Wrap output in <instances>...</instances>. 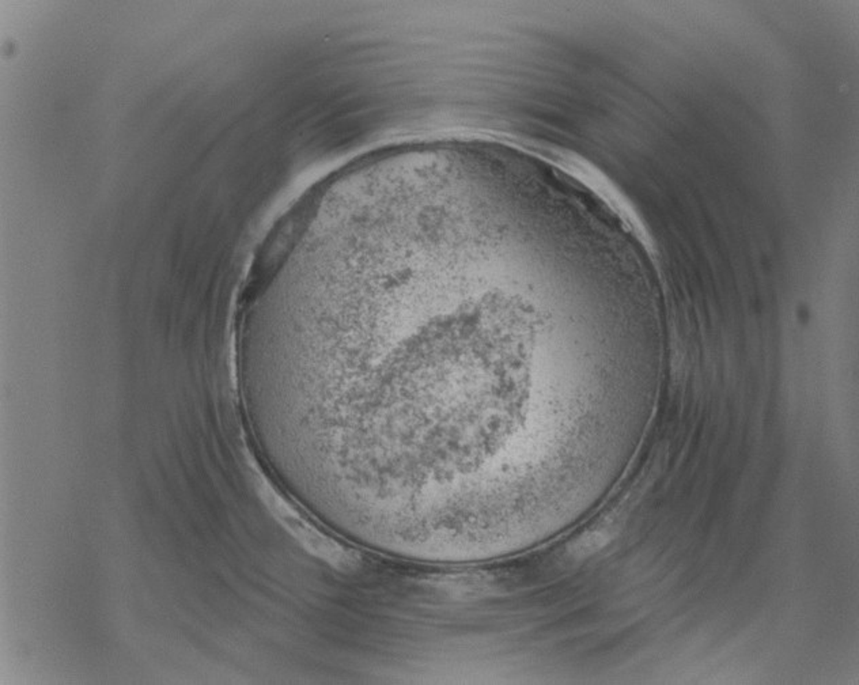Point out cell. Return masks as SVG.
<instances>
[{"label":"cell","mask_w":859,"mask_h":685,"mask_svg":"<svg viewBox=\"0 0 859 685\" xmlns=\"http://www.w3.org/2000/svg\"><path fill=\"white\" fill-rule=\"evenodd\" d=\"M609 536L605 532H593L586 534L585 537H582L580 540H578L573 547V554L576 555L578 558H583L589 554H593L596 551H598L600 548H602L607 541H608Z\"/></svg>","instance_id":"1"}]
</instances>
